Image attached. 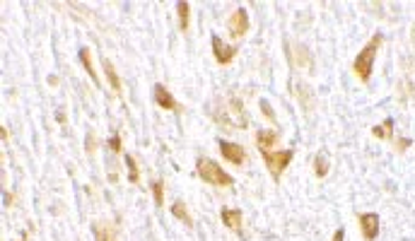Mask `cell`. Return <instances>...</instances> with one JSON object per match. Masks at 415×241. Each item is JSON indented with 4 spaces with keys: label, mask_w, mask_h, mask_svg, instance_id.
Masks as SVG:
<instances>
[{
    "label": "cell",
    "mask_w": 415,
    "mask_h": 241,
    "mask_svg": "<svg viewBox=\"0 0 415 241\" xmlns=\"http://www.w3.org/2000/svg\"><path fill=\"white\" fill-rule=\"evenodd\" d=\"M382 44H384V36H382V32H376L374 36H372V39L365 44V48L357 53L355 63H352V72L357 75V80L369 82V77H372V70H374L376 53H379Z\"/></svg>",
    "instance_id": "6da1fadb"
},
{
    "label": "cell",
    "mask_w": 415,
    "mask_h": 241,
    "mask_svg": "<svg viewBox=\"0 0 415 241\" xmlns=\"http://www.w3.org/2000/svg\"><path fill=\"white\" fill-rule=\"evenodd\" d=\"M196 171H198V176L203 178L205 184L217 186V188H230V186L234 184V178H232L217 162L208 159V157H200V159L196 162Z\"/></svg>",
    "instance_id": "7a4b0ae2"
},
{
    "label": "cell",
    "mask_w": 415,
    "mask_h": 241,
    "mask_svg": "<svg viewBox=\"0 0 415 241\" xmlns=\"http://www.w3.org/2000/svg\"><path fill=\"white\" fill-rule=\"evenodd\" d=\"M261 157H263L266 169L271 171L273 181H280L282 171L290 167V162H292V157H295V150H280V152H271V150H263V152H261Z\"/></svg>",
    "instance_id": "3957f363"
},
{
    "label": "cell",
    "mask_w": 415,
    "mask_h": 241,
    "mask_svg": "<svg viewBox=\"0 0 415 241\" xmlns=\"http://www.w3.org/2000/svg\"><path fill=\"white\" fill-rule=\"evenodd\" d=\"M213 118L217 123H227V126H234V128H247V111H244V104L241 99H230V104L224 106V113H213Z\"/></svg>",
    "instance_id": "277c9868"
},
{
    "label": "cell",
    "mask_w": 415,
    "mask_h": 241,
    "mask_svg": "<svg viewBox=\"0 0 415 241\" xmlns=\"http://www.w3.org/2000/svg\"><path fill=\"white\" fill-rule=\"evenodd\" d=\"M217 147H220V154H222V157L230 162V164H237V167H241V164L247 162V150H244V145L227 143V140H217Z\"/></svg>",
    "instance_id": "5b68a950"
},
{
    "label": "cell",
    "mask_w": 415,
    "mask_h": 241,
    "mask_svg": "<svg viewBox=\"0 0 415 241\" xmlns=\"http://www.w3.org/2000/svg\"><path fill=\"white\" fill-rule=\"evenodd\" d=\"M227 29L234 39H241L244 34L249 32V15H247V8H237L227 17Z\"/></svg>",
    "instance_id": "8992f818"
},
{
    "label": "cell",
    "mask_w": 415,
    "mask_h": 241,
    "mask_svg": "<svg viewBox=\"0 0 415 241\" xmlns=\"http://www.w3.org/2000/svg\"><path fill=\"white\" fill-rule=\"evenodd\" d=\"M357 222H360V232H362L365 241H374L376 236H379L382 219H379V215H376V212H365V215H360Z\"/></svg>",
    "instance_id": "52a82bcc"
},
{
    "label": "cell",
    "mask_w": 415,
    "mask_h": 241,
    "mask_svg": "<svg viewBox=\"0 0 415 241\" xmlns=\"http://www.w3.org/2000/svg\"><path fill=\"white\" fill-rule=\"evenodd\" d=\"M237 51L239 48L237 46H230V44H224L217 34H213V56H215V61L220 65H230L232 61H234V56H237Z\"/></svg>",
    "instance_id": "ba28073f"
},
{
    "label": "cell",
    "mask_w": 415,
    "mask_h": 241,
    "mask_svg": "<svg viewBox=\"0 0 415 241\" xmlns=\"http://www.w3.org/2000/svg\"><path fill=\"white\" fill-rule=\"evenodd\" d=\"M152 94H155V104L160 106V109H164V111H176V113H181V106H179V102H176L174 96L169 94V89L164 87L162 82H157V85H155Z\"/></svg>",
    "instance_id": "9c48e42d"
},
{
    "label": "cell",
    "mask_w": 415,
    "mask_h": 241,
    "mask_svg": "<svg viewBox=\"0 0 415 241\" xmlns=\"http://www.w3.org/2000/svg\"><path fill=\"white\" fill-rule=\"evenodd\" d=\"M220 219H222V225L227 227V229L241 234V222H244V217H241V210L222 208V210H220Z\"/></svg>",
    "instance_id": "30bf717a"
},
{
    "label": "cell",
    "mask_w": 415,
    "mask_h": 241,
    "mask_svg": "<svg viewBox=\"0 0 415 241\" xmlns=\"http://www.w3.org/2000/svg\"><path fill=\"white\" fill-rule=\"evenodd\" d=\"M288 58H290V65H292V68H311L309 51H307V48H302V46L288 48Z\"/></svg>",
    "instance_id": "8fae6325"
},
{
    "label": "cell",
    "mask_w": 415,
    "mask_h": 241,
    "mask_svg": "<svg viewBox=\"0 0 415 241\" xmlns=\"http://www.w3.org/2000/svg\"><path fill=\"white\" fill-rule=\"evenodd\" d=\"M278 137H280V133L278 130H258L256 133V147L263 152V150H271L273 145L278 143Z\"/></svg>",
    "instance_id": "7c38bea8"
},
{
    "label": "cell",
    "mask_w": 415,
    "mask_h": 241,
    "mask_svg": "<svg viewBox=\"0 0 415 241\" xmlns=\"http://www.w3.org/2000/svg\"><path fill=\"white\" fill-rule=\"evenodd\" d=\"M176 12H179V29L181 32H188V22H191V5L186 0H179L176 3Z\"/></svg>",
    "instance_id": "4fadbf2b"
},
{
    "label": "cell",
    "mask_w": 415,
    "mask_h": 241,
    "mask_svg": "<svg viewBox=\"0 0 415 241\" xmlns=\"http://www.w3.org/2000/svg\"><path fill=\"white\" fill-rule=\"evenodd\" d=\"M92 234H95V241H116V234L109 225H102V222H95L92 225Z\"/></svg>",
    "instance_id": "5bb4252c"
},
{
    "label": "cell",
    "mask_w": 415,
    "mask_h": 241,
    "mask_svg": "<svg viewBox=\"0 0 415 241\" xmlns=\"http://www.w3.org/2000/svg\"><path fill=\"white\" fill-rule=\"evenodd\" d=\"M80 63H82V68L87 70V75H89V77H92V82H95L97 87H99V77H97L95 65H92V53H89V48H85V46L80 48Z\"/></svg>",
    "instance_id": "9a60e30c"
},
{
    "label": "cell",
    "mask_w": 415,
    "mask_h": 241,
    "mask_svg": "<svg viewBox=\"0 0 415 241\" xmlns=\"http://www.w3.org/2000/svg\"><path fill=\"white\" fill-rule=\"evenodd\" d=\"M372 135L379 137V140H391V135H393V118H386L384 123L374 126V128H372Z\"/></svg>",
    "instance_id": "2e32d148"
},
{
    "label": "cell",
    "mask_w": 415,
    "mask_h": 241,
    "mask_svg": "<svg viewBox=\"0 0 415 241\" xmlns=\"http://www.w3.org/2000/svg\"><path fill=\"white\" fill-rule=\"evenodd\" d=\"M172 217H176V219H181L184 225H188V227H193V222H191V215H188V210H186V205L181 200H176L174 205H172Z\"/></svg>",
    "instance_id": "e0dca14e"
},
{
    "label": "cell",
    "mask_w": 415,
    "mask_h": 241,
    "mask_svg": "<svg viewBox=\"0 0 415 241\" xmlns=\"http://www.w3.org/2000/svg\"><path fill=\"white\" fill-rule=\"evenodd\" d=\"M104 72H106V80H109L111 89L116 94H121V80H119V75H116V70H114L111 61H104Z\"/></svg>",
    "instance_id": "ac0fdd59"
},
{
    "label": "cell",
    "mask_w": 415,
    "mask_h": 241,
    "mask_svg": "<svg viewBox=\"0 0 415 241\" xmlns=\"http://www.w3.org/2000/svg\"><path fill=\"white\" fill-rule=\"evenodd\" d=\"M150 188H152L155 205H157V208H162V205H164V181H162V178H157V181H152V184H150Z\"/></svg>",
    "instance_id": "d6986e66"
},
{
    "label": "cell",
    "mask_w": 415,
    "mask_h": 241,
    "mask_svg": "<svg viewBox=\"0 0 415 241\" xmlns=\"http://www.w3.org/2000/svg\"><path fill=\"white\" fill-rule=\"evenodd\" d=\"M126 167H128V181H130V184H138V181H140V169H138L136 157L126 154Z\"/></svg>",
    "instance_id": "ffe728a7"
},
{
    "label": "cell",
    "mask_w": 415,
    "mask_h": 241,
    "mask_svg": "<svg viewBox=\"0 0 415 241\" xmlns=\"http://www.w3.org/2000/svg\"><path fill=\"white\" fill-rule=\"evenodd\" d=\"M326 174H328V159L319 152L316 157H314V176H316V178H324Z\"/></svg>",
    "instance_id": "44dd1931"
},
{
    "label": "cell",
    "mask_w": 415,
    "mask_h": 241,
    "mask_svg": "<svg viewBox=\"0 0 415 241\" xmlns=\"http://www.w3.org/2000/svg\"><path fill=\"white\" fill-rule=\"evenodd\" d=\"M261 111H263V116H268V120H271V123H275V113H273V106L268 104L266 99L261 102Z\"/></svg>",
    "instance_id": "7402d4cb"
},
{
    "label": "cell",
    "mask_w": 415,
    "mask_h": 241,
    "mask_svg": "<svg viewBox=\"0 0 415 241\" xmlns=\"http://www.w3.org/2000/svg\"><path fill=\"white\" fill-rule=\"evenodd\" d=\"M109 147H111L114 152H121V135H114L111 140H109Z\"/></svg>",
    "instance_id": "603a6c76"
},
{
    "label": "cell",
    "mask_w": 415,
    "mask_h": 241,
    "mask_svg": "<svg viewBox=\"0 0 415 241\" xmlns=\"http://www.w3.org/2000/svg\"><path fill=\"white\" fill-rule=\"evenodd\" d=\"M95 147H97V145H95V137H87V145H85V152H87V154H92V152H95Z\"/></svg>",
    "instance_id": "cb8c5ba5"
},
{
    "label": "cell",
    "mask_w": 415,
    "mask_h": 241,
    "mask_svg": "<svg viewBox=\"0 0 415 241\" xmlns=\"http://www.w3.org/2000/svg\"><path fill=\"white\" fill-rule=\"evenodd\" d=\"M410 145H413V140H408V137H406V140H399V150L403 152V150H408Z\"/></svg>",
    "instance_id": "d4e9b609"
},
{
    "label": "cell",
    "mask_w": 415,
    "mask_h": 241,
    "mask_svg": "<svg viewBox=\"0 0 415 241\" xmlns=\"http://www.w3.org/2000/svg\"><path fill=\"white\" fill-rule=\"evenodd\" d=\"M331 241H345V232L343 229H335V234H333V239Z\"/></svg>",
    "instance_id": "484cf974"
},
{
    "label": "cell",
    "mask_w": 415,
    "mask_h": 241,
    "mask_svg": "<svg viewBox=\"0 0 415 241\" xmlns=\"http://www.w3.org/2000/svg\"><path fill=\"white\" fill-rule=\"evenodd\" d=\"M0 140H3V143L8 140V128H0Z\"/></svg>",
    "instance_id": "4316f807"
},
{
    "label": "cell",
    "mask_w": 415,
    "mask_h": 241,
    "mask_svg": "<svg viewBox=\"0 0 415 241\" xmlns=\"http://www.w3.org/2000/svg\"><path fill=\"white\" fill-rule=\"evenodd\" d=\"M3 200H5V205H12V195H10V193H5V195H3Z\"/></svg>",
    "instance_id": "83f0119b"
}]
</instances>
